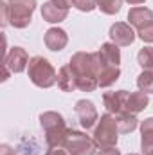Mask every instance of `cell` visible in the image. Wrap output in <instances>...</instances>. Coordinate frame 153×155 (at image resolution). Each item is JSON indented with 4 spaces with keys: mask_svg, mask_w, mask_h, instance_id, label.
Returning <instances> with one entry per match:
<instances>
[{
    "mask_svg": "<svg viewBox=\"0 0 153 155\" xmlns=\"http://www.w3.org/2000/svg\"><path fill=\"white\" fill-rule=\"evenodd\" d=\"M0 155H18V153H16V150H13L9 144H2V146H0Z\"/></svg>",
    "mask_w": 153,
    "mask_h": 155,
    "instance_id": "cell-26",
    "label": "cell"
},
{
    "mask_svg": "<svg viewBox=\"0 0 153 155\" xmlns=\"http://www.w3.org/2000/svg\"><path fill=\"white\" fill-rule=\"evenodd\" d=\"M126 2H130L132 5H139V4H144L146 0H126Z\"/></svg>",
    "mask_w": 153,
    "mask_h": 155,
    "instance_id": "cell-28",
    "label": "cell"
},
{
    "mask_svg": "<svg viewBox=\"0 0 153 155\" xmlns=\"http://www.w3.org/2000/svg\"><path fill=\"white\" fill-rule=\"evenodd\" d=\"M137 63L142 71H153V47H142L137 54Z\"/></svg>",
    "mask_w": 153,
    "mask_h": 155,
    "instance_id": "cell-20",
    "label": "cell"
},
{
    "mask_svg": "<svg viewBox=\"0 0 153 155\" xmlns=\"http://www.w3.org/2000/svg\"><path fill=\"white\" fill-rule=\"evenodd\" d=\"M97 7L105 15H117L122 7V0H97Z\"/></svg>",
    "mask_w": 153,
    "mask_h": 155,
    "instance_id": "cell-22",
    "label": "cell"
},
{
    "mask_svg": "<svg viewBox=\"0 0 153 155\" xmlns=\"http://www.w3.org/2000/svg\"><path fill=\"white\" fill-rule=\"evenodd\" d=\"M65 150L70 155H96L97 152V143L94 137L86 135L85 132L70 130Z\"/></svg>",
    "mask_w": 153,
    "mask_h": 155,
    "instance_id": "cell-6",
    "label": "cell"
},
{
    "mask_svg": "<svg viewBox=\"0 0 153 155\" xmlns=\"http://www.w3.org/2000/svg\"><path fill=\"white\" fill-rule=\"evenodd\" d=\"M43 41H45V47H47L49 51L58 52V51H63V49L67 47V43H69V35H67L63 29H60V27H50V29L45 33Z\"/></svg>",
    "mask_w": 153,
    "mask_h": 155,
    "instance_id": "cell-11",
    "label": "cell"
},
{
    "mask_svg": "<svg viewBox=\"0 0 153 155\" xmlns=\"http://www.w3.org/2000/svg\"><path fill=\"white\" fill-rule=\"evenodd\" d=\"M29 54L24 47H11L4 56V67H7L13 74H20L29 67Z\"/></svg>",
    "mask_w": 153,
    "mask_h": 155,
    "instance_id": "cell-7",
    "label": "cell"
},
{
    "mask_svg": "<svg viewBox=\"0 0 153 155\" xmlns=\"http://www.w3.org/2000/svg\"><path fill=\"white\" fill-rule=\"evenodd\" d=\"M115 121H117L119 134H130V132H133V130L137 128V124H139V119L135 117V114H132V112H128V110L117 114V116H115Z\"/></svg>",
    "mask_w": 153,
    "mask_h": 155,
    "instance_id": "cell-17",
    "label": "cell"
},
{
    "mask_svg": "<svg viewBox=\"0 0 153 155\" xmlns=\"http://www.w3.org/2000/svg\"><path fill=\"white\" fill-rule=\"evenodd\" d=\"M97 155H121V152L115 146H108V148H101Z\"/></svg>",
    "mask_w": 153,
    "mask_h": 155,
    "instance_id": "cell-25",
    "label": "cell"
},
{
    "mask_svg": "<svg viewBox=\"0 0 153 155\" xmlns=\"http://www.w3.org/2000/svg\"><path fill=\"white\" fill-rule=\"evenodd\" d=\"M141 148L144 153H150L153 150V117H148L141 124Z\"/></svg>",
    "mask_w": 153,
    "mask_h": 155,
    "instance_id": "cell-18",
    "label": "cell"
},
{
    "mask_svg": "<svg viewBox=\"0 0 153 155\" xmlns=\"http://www.w3.org/2000/svg\"><path fill=\"white\" fill-rule=\"evenodd\" d=\"M36 5H38L36 0H9L7 2L9 25H13L15 29H25L33 20Z\"/></svg>",
    "mask_w": 153,
    "mask_h": 155,
    "instance_id": "cell-3",
    "label": "cell"
},
{
    "mask_svg": "<svg viewBox=\"0 0 153 155\" xmlns=\"http://www.w3.org/2000/svg\"><path fill=\"white\" fill-rule=\"evenodd\" d=\"M40 124L45 134V144L49 148H65L70 128L67 126L65 119L58 112H43L40 116Z\"/></svg>",
    "mask_w": 153,
    "mask_h": 155,
    "instance_id": "cell-1",
    "label": "cell"
},
{
    "mask_svg": "<svg viewBox=\"0 0 153 155\" xmlns=\"http://www.w3.org/2000/svg\"><path fill=\"white\" fill-rule=\"evenodd\" d=\"M97 54H99L101 67H108V65L119 67V63H121V49H119V45H115L112 41L103 43L101 49L97 51Z\"/></svg>",
    "mask_w": 153,
    "mask_h": 155,
    "instance_id": "cell-13",
    "label": "cell"
},
{
    "mask_svg": "<svg viewBox=\"0 0 153 155\" xmlns=\"http://www.w3.org/2000/svg\"><path fill=\"white\" fill-rule=\"evenodd\" d=\"M151 22H153V11L144 7V5H137V7H132L128 11V24L137 27V31L150 25Z\"/></svg>",
    "mask_w": 153,
    "mask_h": 155,
    "instance_id": "cell-12",
    "label": "cell"
},
{
    "mask_svg": "<svg viewBox=\"0 0 153 155\" xmlns=\"http://www.w3.org/2000/svg\"><path fill=\"white\" fill-rule=\"evenodd\" d=\"M0 13H2V27L9 25V9H7V2H0Z\"/></svg>",
    "mask_w": 153,
    "mask_h": 155,
    "instance_id": "cell-24",
    "label": "cell"
},
{
    "mask_svg": "<svg viewBox=\"0 0 153 155\" xmlns=\"http://www.w3.org/2000/svg\"><path fill=\"white\" fill-rule=\"evenodd\" d=\"M108 36H110V41L115 43V45H119V47H128L137 38L133 27L130 24H126V22H115L114 25L110 27Z\"/></svg>",
    "mask_w": 153,
    "mask_h": 155,
    "instance_id": "cell-8",
    "label": "cell"
},
{
    "mask_svg": "<svg viewBox=\"0 0 153 155\" xmlns=\"http://www.w3.org/2000/svg\"><path fill=\"white\" fill-rule=\"evenodd\" d=\"M58 87L63 92H74L77 90V76L70 65H63L58 72Z\"/></svg>",
    "mask_w": 153,
    "mask_h": 155,
    "instance_id": "cell-15",
    "label": "cell"
},
{
    "mask_svg": "<svg viewBox=\"0 0 153 155\" xmlns=\"http://www.w3.org/2000/svg\"><path fill=\"white\" fill-rule=\"evenodd\" d=\"M69 65L72 67V71L76 72L77 79L79 78H97L101 71V61H99V54L97 52H76Z\"/></svg>",
    "mask_w": 153,
    "mask_h": 155,
    "instance_id": "cell-4",
    "label": "cell"
},
{
    "mask_svg": "<svg viewBox=\"0 0 153 155\" xmlns=\"http://www.w3.org/2000/svg\"><path fill=\"white\" fill-rule=\"evenodd\" d=\"M27 74H29V79L33 81V85H36L38 88H50V87H54L58 83L56 69L43 56L31 58L29 67H27Z\"/></svg>",
    "mask_w": 153,
    "mask_h": 155,
    "instance_id": "cell-2",
    "label": "cell"
},
{
    "mask_svg": "<svg viewBox=\"0 0 153 155\" xmlns=\"http://www.w3.org/2000/svg\"><path fill=\"white\" fill-rule=\"evenodd\" d=\"M45 155H70L67 150H61V148H49Z\"/></svg>",
    "mask_w": 153,
    "mask_h": 155,
    "instance_id": "cell-27",
    "label": "cell"
},
{
    "mask_svg": "<svg viewBox=\"0 0 153 155\" xmlns=\"http://www.w3.org/2000/svg\"><path fill=\"white\" fill-rule=\"evenodd\" d=\"M67 16H69V9H63V7L56 5L54 2H50V0H47L41 5V18L49 24H60Z\"/></svg>",
    "mask_w": 153,
    "mask_h": 155,
    "instance_id": "cell-14",
    "label": "cell"
},
{
    "mask_svg": "<svg viewBox=\"0 0 153 155\" xmlns=\"http://www.w3.org/2000/svg\"><path fill=\"white\" fill-rule=\"evenodd\" d=\"M117 137H119V128H117L115 116L114 114H103L94 128V139H96L97 146H101V148L115 146Z\"/></svg>",
    "mask_w": 153,
    "mask_h": 155,
    "instance_id": "cell-5",
    "label": "cell"
},
{
    "mask_svg": "<svg viewBox=\"0 0 153 155\" xmlns=\"http://www.w3.org/2000/svg\"><path fill=\"white\" fill-rule=\"evenodd\" d=\"M74 112H76L77 121H79L81 128H85V130L94 128V124L99 121V116H97V110H96L94 103L88 101V99H79V101L76 103Z\"/></svg>",
    "mask_w": 153,
    "mask_h": 155,
    "instance_id": "cell-9",
    "label": "cell"
},
{
    "mask_svg": "<svg viewBox=\"0 0 153 155\" xmlns=\"http://www.w3.org/2000/svg\"><path fill=\"white\" fill-rule=\"evenodd\" d=\"M137 36L142 40V41H146V43H153V22L150 25L139 29V31H137Z\"/></svg>",
    "mask_w": 153,
    "mask_h": 155,
    "instance_id": "cell-23",
    "label": "cell"
},
{
    "mask_svg": "<svg viewBox=\"0 0 153 155\" xmlns=\"http://www.w3.org/2000/svg\"><path fill=\"white\" fill-rule=\"evenodd\" d=\"M128 155H139V153H128Z\"/></svg>",
    "mask_w": 153,
    "mask_h": 155,
    "instance_id": "cell-30",
    "label": "cell"
},
{
    "mask_svg": "<svg viewBox=\"0 0 153 155\" xmlns=\"http://www.w3.org/2000/svg\"><path fill=\"white\" fill-rule=\"evenodd\" d=\"M146 155H153V150H151V152H150V153H146Z\"/></svg>",
    "mask_w": 153,
    "mask_h": 155,
    "instance_id": "cell-29",
    "label": "cell"
},
{
    "mask_svg": "<svg viewBox=\"0 0 153 155\" xmlns=\"http://www.w3.org/2000/svg\"><path fill=\"white\" fill-rule=\"evenodd\" d=\"M148 103H150L148 94H144V92H141V90H139V92H132V94L128 96V101H126V110L132 112V114H139V112L146 110Z\"/></svg>",
    "mask_w": 153,
    "mask_h": 155,
    "instance_id": "cell-16",
    "label": "cell"
},
{
    "mask_svg": "<svg viewBox=\"0 0 153 155\" xmlns=\"http://www.w3.org/2000/svg\"><path fill=\"white\" fill-rule=\"evenodd\" d=\"M130 92L126 90H114V92H105L103 94V105L108 114H121L126 110V101H128Z\"/></svg>",
    "mask_w": 153,
    "mask_h": 155,
    "instance_id": "cell-10",
    "label": "cell"
},
{
    "mask_svg": "<svg viewBox=\"0 0 153 155\" xmlns=\"http://www.w3.org/2000/svg\"><path fill=\"white\" fill-rule=\"evenodd\" d=\"M119 78H121V69L119 67H112V65L101 67V71L97 74V83H99L101 88H106V87L114 85Z\"/></svg>",
    "mask_w": 153,
    "mask_h": 155,
    "instance_id": "cell-19",
    "label": "cell"
},
{
    "mask_svg": "<svg viewBox=\"0 0 153 155\" xmlns=\"http://www.w3.org/2000/svg\"><path fill=\"white\" fill-rule=\"evenodd\" d=\"M137 87L144 94H153V71H142L137 78Z\"/></svg>",
    "mask_w": 153,
    "mask_h": 155,
    "instance_id": "cell-21",
    "label": "cell"
}]
</instances>
